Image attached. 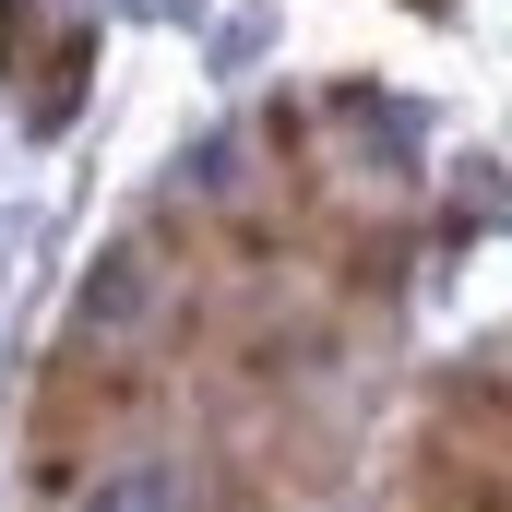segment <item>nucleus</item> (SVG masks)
<instances>
[{"instance_id": "obj_1", "label": "nucleus", "mask_w": 512, "mask_h": 512, "mask_svg": "<svg viewBox=\"0 0 512 512\" xmlns=\"http://www.w3.org/2000/svg\"><path fill=\"white\" fill-rule=\"evenodd\" d=\"M84 512H191V477L179 465H120V477H96Z\"/></svg>"}]
</instances>
